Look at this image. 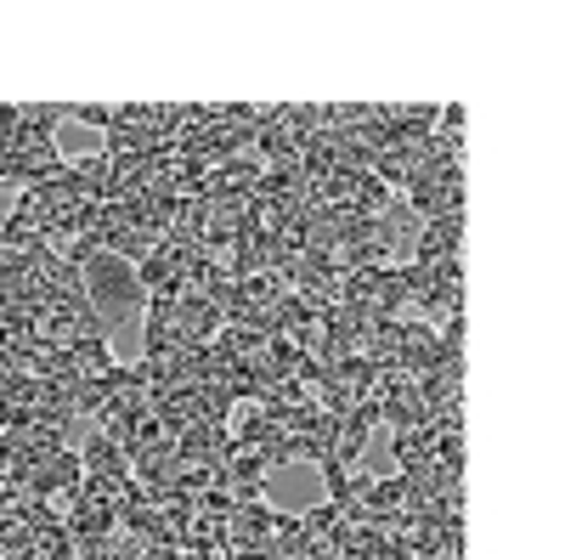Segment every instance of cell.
Returning a JSON list of instances; mask_svg holds the SVG:
<instances>
[{"label": "cell", "mask_w": 565, "mask_h": 560, "mask_svg": "<svg viewBox=\"0 0 565 560\" xmlns=\"http://www.w3.org/2000/svg\"><path fill=\"white\" fill-rule=\"evenodd\" d=\"M391 453H396V476H424V471L436 464V436H430V425L402 431V436L391 442Z\"/></svg>", "instance_id": "7"}, {"label": "cell", "mask_w": 565, "mask_h": 560, "mask_svg": "<svg viewBox=\"0 0 565 560\" xmlns=\"http://www.w3.org/2000/svg\"><path fill=\"white\" fill-rule=\"evenodd\" d=\"M68 119H79V125H97V130H108V119H114V103H74V108H68Z\"/></svg>", "instance_id": "12"}, {"label": "cell", "mask_w": 565, "mask_h": 560, "mask_svg": "<svg viewBox=\"0 0 565 560\" xmlns=\"http://www.w3.org/2000/svg\"><path fill=\"white\" fill-rule=\"evenodd\" d=\"M79 277H85V300L97 306L108 323L114 317H125L130 306H141L148 295H141V277H136V266L130 261H119V255H108V250H97L85 266H79Z\"/></svg>", "instance_id": "1"}, {"label": "cell", "mask_w": 565, "mask_h": 560, "mask_svg": "<svg viewBox=\"0 0 565 560\" xmlns=\"http://www.w3.org/2000/svg\"><path fill=\"white\" fill-rule=\"evenodd\" d=\"M63 397H68V408H74V419L85 413V419H97L103 408H108V380H63Z\"/></svg>", "instance_id": "10"}, {"label": "cell", "mask_w": 565, "mask_h": 560, "mask_svg": "<svg viewBox=\"0 0 565 560\" xmlns=\"http://www.w3.org/2000/svg\"><path fill=\"white\" fill-rule=\"evenodd\" d=\"M12 504H18V493H12L7 482H0V516H7V509H12Z\"/></svg>", "instance_id": "14"}, {"label": "cell", "mask_w": 565, "mask_h": 560, "mask_svg": "<svg viewBox=\"0 0 565 560\" xmlns=\"http://www.w3.org/2000/svg\"><path fill=\"white\" fill-rule=\"evenodd\" d=\"M413 266H447V261H463V210L458 215H441V221H424L418 226V239L407 250Z\"/></svg>", "instance_id": "2"}, {"label": "cell", "mask_w": 565, "mask_h": 560, "mask_svg": "<svg viewBox=\"0 0 565 560\" xmlns=\"http://www.w3.org/2000/svg\"><path fill=\"white\" fill-rule=\"evenodd\" d=\"M40 244V232L29 226V221H18V215H0V250L7 255H29Z\"/></svg>", "instance_id": "11"}, {"label": "cell", "mask_w": 565, "mask_h": 560, "mask_svg": "<svg viewBox=\"0 0 565 560\" xmlns=\"http://www.w3.org/2000/svg\"><path fill=\"white\" fill-rule=\"evenodd\" d=\"M68 187L79 193V204H108V199H114V159H108V154H79V159H68Z\"/></svg>", "instance_id": "5"}, {"label": "cell", "mask_w": 565, "mask_h": 560, "mask_svg": "<svg viewBox=\"0 0 565 560\" xmlns=\"http://www.w3.org/2000/svg\"><path fill=\"white\" fill-rule=\"evenodd\" d=\"M424 419H430L436 408H452L463 402V368H430V373H418V385H413Z\"/></svg>", "instance_id": "6"}, {"label": "cell", "mask_w": 565, "mask_h": 560, "mask_svg": "<svg viewBox=\"0 0 565 560\" xmlns=\"http://www.w3.org/2000/svg\"><path fill=\"white\" fill-rule=\"evenodd\" d=\"M79 471H85V476H130V458L97 431V436L79 442Z\"/></svg>", "instance_id": "8"}, {"label": "cell", "mask_w": 565, "mask_h": 560, "mask_svg": "<svg viewBox=\"0 0 565 560\" xmlns=\"http://www.w3.org/2000/svg\"><path fill=\"white\" fill-rule=\"evenodd\" d=\"M186 554H193V560H232V543L226 538H210V543H193Z\"/></svg>", "instance_id": "13"}, {"label": "cell", "mask_w": 565, "mask_h": 560, "mask_svg": "<svg viewBox=\"0 0 565 560\" xmlns=\"http://www.w3.org/2000/svg\"><path fill=\"white\" fill-rule=\"evenodd\" d=\"M68 362H74L79 380H108V373L119 368V357L108 351V340H74L68 346Z\"/></svg>", "instance_id": "9"}, {"label": "cell", "mask_w": 565, "mask_h": 560, "mask_svg": "<svg viewBox=\"0 0 565 560\" xmlns=\"http://www.w3.org/2000/svg\"><path fill=\"white\" fill-rule=\"evenodd\" d=\"M193 255H199V250H186V244H175V239H159V244L148 250V261L136 266L141 295H175L181 277H186V266H193Z\"/></svg>", "instance_id": "3"}, {"label": "cell", "mask_w": 565, "mask_h": 560, "mask_svg": "<svg viewBox=\"0 0 565 560\" xmlns=\"http://www.w3.org/2000/svg\"><path fill=\"white\" fill-rule=\"evenodd\" d=\"M232 447V425H215V419H199L175 436V458L193 464V471H221V458Z\"/></svg>", "instance_id": "4"}]
</instances>
